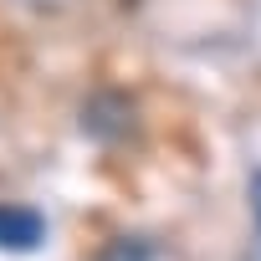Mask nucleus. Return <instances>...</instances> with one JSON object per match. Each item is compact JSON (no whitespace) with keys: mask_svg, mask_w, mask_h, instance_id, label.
<instances>
[{"mask_svg":"<svg viewBox=\"0 0 261 261\" xmlns=\"http://www.w3.org/2000/svg\"><path fill=\"white\" fill-rule=\"evenodd\" d=\"M82 123H87L92 139L113 144V139H123V134H134V102H128L123 92H97V97L87 102Z\"/></svg>","mask_w":261,"mask_h":261,"instance_id":"1","label":"nucleus"},{"mask_svg":"<svg viewBox=\"0 0 261 261\" xmlns=\"http://www.w3.org/2000/svg\"><path fill=\"white\" fill-rule=\"evenodd\" d=\"M46 241V220L31 205H0V251H36Z\"/></svg>","mask_w":261,"mask_h":261,"instance_id":"2","label":"nucleus"},{"mask_svg":"<svg viewBox=\"0 0 261 261\" xmlns=\"http://www.w3.org/2000/svg\"><path fill=\"white\" fill-rule=\"evenodd\" d=\"M102 261H149V241H139V236H118V241L108 246Z\"/></svg>","mask_w":261,"mask_h":261,"instance_id":"3","label":"nucleus"},{"mask_svg":"<svg viewBox=\"0 0 261 261\" xmlns=\"http://www.w3.org/2000/svg\"><path fill=\"white\" fill-rule=\"evenodd\" d=\"M251 210H256V246H261V169L251 179Z\"/></svg>","mask_w":261,"mask_h":261,"instance_id":"4","label":"nucleus"}]
</instances>
